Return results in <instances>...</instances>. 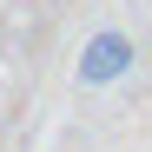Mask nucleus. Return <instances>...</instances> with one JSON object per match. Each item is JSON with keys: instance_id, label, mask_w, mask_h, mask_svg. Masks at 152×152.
Listing matches in <instances>:
<instances>
[{"instance_id": "obj_1", "label": "nucleus", "mask_w": 152, "mask_h": 152, "mask_svg": "<svg viewBox=\"0 0 152 152\" xmlns=\"http://www.w3.org/2000/svg\"><path fill=\"white\" fill-rule=\"evenodd\" d=\"M132 66H139V40L126 33V27H93L80 40V60H73V80L80 86H119V80H132Z\"/></svg>"}]
</instances>
